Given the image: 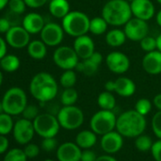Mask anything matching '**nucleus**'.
<instances>
[{"instance_id": "obj_1", "label": "nucleus", "mask_w": 161, "mask_h": 161, "mask_svg": "<svg viewBox=\"0 0 161 161\" xmlns=\"http://www.w3.org/2000/svg\"><path fill=\"white\" fill-rule=\"evenodd\" d=\"M30 92L35 100L41 103H46L57 96L58 85L51 74L39 72L31 80Z\"/></svg>"}, {"instance_id": "obj_2", "label": "nucleus", "mask_w": 161, "mask_h": 161, "mask_svg": "<svg viewBox=\"0 0 161 161\" xmlns=\"http://www.w3.org/2000/svg\"><path fill=\"white\" fill-rule=\"evenodd\" d=\"M145 117L137 111L127 110L117 118L116 129L125 137H136L146 129Z\"/></svg>"}, {"instance_id": "obj_3", "label": "nucleus", "mask_w": 161, "mask_h": 161, "mask_svg": "<svg viewBox=\"0 0 161 161\" xmlns=\"http://www.w3.org/2000/svg\"><path fill=\"white\" fill-rule=\"evenodd\" d=\"M102 16L108 25L124 26L133 16L130 2L126 0H109L103 8Z\"/></svg>"}, {"instance_id": "obj_4", "label": "nucleus", "mask_w": 161, "mask_h": 161, "mask_svg": "<svg viewBox=\"0 0 161 161\" xmlns=\"http://www.w3.org/2000/svg\"><path fill=\"white\" fill-rule=\"evenodd\" d=\"M90 19L82 12H69L62 19V27L65 33L72 37H79L89 31Z\"/></svg>"}, {"instance_id": "obj_5", "label": "nucleus", "mask_w": 161, "mask_h": 161, "mask_svg": "<svg viewBox=\"0 0 161 161\" xmlns=\"http://www.w3.org/2000/svg\"><path fill=\"white\" fill-rule=\"evenodd\" d=\"M2 103L5 113L12 116L20 115L28 105L26 92L20 87H12L5 92Z\"/></svg>"}, {"instance_id": "obj_6", "label": "nucleus", "mask_w": 161, "mask_h": 161, "mask_svg": "<svg viewBox=\"0 0 161 161\" xmlns=\"http://www.w3.org/2000/svg\"><path fill=\"white\" fill-rule=\"evenodd\" d=\"M57 119L62 128L66 130H75L82 126L85 120V115L82 109L75 105L62 107L57 114Z\"/></svg>"}, {"instance_id": "obj_7", "label": "nucleus", "mask_w": 161, "mask_h": 161, "mask_svg": "<svg viewBox=\"0 0 161 161\" xmlns=\"http://www.w3.org/2000/svg\"><path fill=\"white\" fill-rule=\"evenodd\" d=\"M117 117L112 110H100L90 119V128L97 135L103 136L116 128Z\"/></svg>"}, {"instance_id": "obj_8", "label": "nucleus", "mask_w": 161, "mask_h": 161, "mask_svg": "<svg viewBox=\"0 0 161 161\" xmlns=\"http://www.w3.org/2000/svg\"><path fill=\"white\" fill-rule=\"evenodd\" d=\"M32 122L35 133L43 138L56 136L61 127L57 117L50 113L39 114Z\"/></svg>"}, {"instance_id": "obj_9", "label": "nucleus", "mask_w": 161, "mask_h": 161, "mask_svg": "<svg viewBox=\"0 0 161 161\" xmlns=\"http://www.w3.org/2000/svg\"><path fill=\"white\" fill-rule=\"evenodd\" d=\"M79 59L80 58L74 48L67 46L58 47L53 53L54 64L64 70L76 68Z\"/></svg>"}, {"instance_id": "obj_10", "label": "nucleus", "mask_w": 161, "mask_h": 161, "mask_svg": "<svg viewBox=\"0 0 161 161\" xmlns=\"http://www.w3.org/2000/svg\"><path fill=\"white\" fill-rule=\"evenodd\" d=\"M13 134L17 143L22 145H26L30 143L35 134L33 122L24 118L18 119L14 123Z\"/></svg>"}, {"instance_id": "obj_11", "label": "nucleus", "mask_w": 161, "mask_h": 161, "mask_svg": "<svg viewBox=\"0 0 161 161\" xmlns=\"http://www.w3.org/2000/svg\"><path fill=\"white\" fill-rule=\"evenodd\" d=\"M124 32L128 39L134 42H140L144 37L147 36L149 27L147 21L134 17L131 18L124 25Z\"/></svg>"}, {"instance_id": "obj_12", "label": "nucleus", "mask_w": 161, "mask_h": 161, "mask_svg": "<svg viewBox=\"0 0 161 161\" xmlns=\"http://www.w3.org/2000/svg\"><path fill=\"white\" fill-rule=\"evenodd\" d=\"M64 31L57 23H47L40 32L41 40L47 47H57L64 39Z\"/></svg>"}, {"instance_id": "obj_13", "label": "nucleus", "mask_w": 161, "mask_h": 161, "mask_svg": "<svg viewBox=\"0 0 161 161\" xmlns=\"http://www.w3.org/2000/svg\"><path fill=\"white\" fill-rule=\"evenodd\" d=\"M6 42L14 48H24L31 42V34L20 26H13L6 33Z\"/></svg>"}, {"instance_id": "obj_14", "label": "nucleus", "mask_w": 161, "mask_h": 161, "mask_svg": "<svg viewBox=\"0 0 161 161\" xmlns=\"http://www.w3.org/2000/svg\"><path fill=\"white\" fill-rule=\"evenodd\" d=\"M108 69L115 74H123L130 67V60L126 54L120 51L110 52L105 59Z\"/></svg>"}, {"instance_id": "obj_15", "label": "nucleus", "mask_w": 161, "mask_h": 161, "mask_svg": "<svg viewBox=\"0 0 161 161\" xmlns=\"http://www.w3.org/2000/svg\"><path fill=\"white\" fill-rule=\"evenodd\" d=\"M133 16L148 21L154 15V6L151 0H133L130 2Z\"/></svg>"}, {"instance_id": "obj_16", "label": "nucleus", "mask_w": 161, "mask_h": 161, "mask_svg": "<svg viewBox=\"0 0 161 161\" xmlns=\"http://www.w3.org/2000/svg\"><path fill=\"white\" fill-rule=\"evenodd\" d=\"M123 136L118 131H111L103 136L101 139L102 149L108 154L118 153L123 145Z\"/></svg>"}, {"instance_id": "obj_17", "label": "nucleus", "mask_w": 161, "mask_h": 161, "mask_svg": "<svg viewBox=\"0 0 161 161\" xmlns=\"http://www.w3.org/2000/svg\"><path fill=\"white\" fill-rule=\"evenodd\" d=\"M59 161H80L82 150L75 142H64L57 149Z\"/></svg>"}, {"instance_id": "obj_18", "label": "nucleus", "mask_w": 161, "mask_h": 161, "mask_svg": "<svg viewBox=\"0 0 161 161\" xmlns=\"http://www.w3.org/2000/svg\"><path fill=\"white\" fill-rule=\"evenodd\" d=\"M103 60V55L100 52L95 51L89 58L83 59L80 62L79 61L76 69L77 71L86 76H92L98 71L99 66L101 65Z\"/></svg>"}, {"instance_id": "obj_19", "label": "nucleus", "mask_w": 161, "mask_h": 161, "mask_svg": "<svg viewBox=\"0 0 161 161\" xmlns=\"http://www.w3.org/2000/svg\"><path fill=\"white\" fill-rule=\"evenodd\" d=\"M73 48L80 59H87L95 52V44L88 35L85 34L76 37Z\"/></svg>"}, {"instance_id": "obj_20", "label": "nucleus", "mask_w": 161, "mask_h": 161, "mask_svg": "<svg viewBox=\"0 0 161 161\" xmlns=\"http://www.w3.org/2000/svg\"><path fill=\"white\" fill-rule=\"evenodd\" d=\"M142 67L148 74L158 75L161 73V52L157 49L147 52L142 58Z\"/></svg>"}, {"instance_id": "obj_21", "label": "nucleus", "mask_w": 161, "mask_h": 161, "mask_svg": "<svg viewBox=\"0 0 161 161\" xmlns=\"http://www.w3.org/2000/svg\"><path fill=\"white\" fill-rule=\"evenodd\" d=\"M24 29L30 34H37L40 33L45 27L46 23L44 17L37 13H30L28 14L22 21Z\"/></svg>"}, {"instance_id": "obj_22", "label": "nucleus", "mask_w": 161, "mask_h": 161, "mask_svg": "<svg viewBox=\"0 0 161 161\" xmlns=\"http://www.w3.org/2000/svg\"><path fill=\"white\" fill-rule=\"evenodd\" d=\"M136 85L127 77H119L115 80V92L124 98L131 97L136 92Z\"/></svg>"}, {"instance_id": "obj_23", "label": "nucleus", "mask_w": 161, "mask_h": 161, "mask_svg": "<svg viewBox=\"0 0 161 161\" xmlns=\"http://www.w3.org/2000/svg\"><path fill=\"white\" fill-rule=\"evenodd\" d=\"M48 10L52 16L63 19L70 12V5L67 0H50Z\"/></svg>"}, {"instance_id": "obj_24", "label": "nucleus", "mask_w": 161, "mask_h": 161, "mask_svg": "<svg viewBox=\"0 0 161 161\" xmlns=\"http://www.w3.org/2000/svg\"><path fill=\"white\" fill-rule=\"evenodd\" d=\"M75 140L80 149H90L97 143V134L92 130H84L76 136Z\"/></svg>"}, {"instance_id": "obj_25", "label": "nucleus", "mask_w": 161, "mask_h": 161, "mask_svg": "<svg viewBox=\"0 0 161 161\" xmlns=\"http://www.w3.org/2000/svg\"><path fill=\"white\" fill-rule=\"evenodd\" d=\"M29 55L35 60H42L47 55V45L42 40H33L28 45Z\"/></svg>"}, {"instance_id": "obj_26", "label": "nucleus", "mask_w": 161, "mask_h": 161, "mask_svg": "<svg viewBox=\"0 0 161 161\" xmlns=\"http://www.w3.org/2000/svg\"><path fill=\"white\" fill-rule=\"evenodd\" d=\"M126 39L127 37L125 35L124 31H121L119 29L111 30L110 31L107 32L105 36V41L107 45L110 46L111 47H118L122 46L125 43Z\"/></svg>"}, {"instance_id": "obj_27", "label": "nucleus", "mask_w": 161, "mask_h": 161, "mask_svg": "<svg viewBox=\"0 0 161 161\" xmlns=\"http://www.w3.org/2000/svg\"><path fill=\"white\" fill-rule=\"evenodd\" d=\"M0 67L6 72H14L20 67V59L13 54H6L0 60Z\"/></svg>"}, {"instance_id": "obj_28", "label": "nucleus", "mask_w": 161, "mask_h": 161, "mask_svg": "<svg viewBox=\"0 0 161 161\" xmlns=\"http://www.w3.org/2000/svg\"><path fill=\"white\" fill-rule=\"evenodd\" d=\"M98 104L103 110H113L116 106V98L112 92L105 90L99 95Z\"/></svg>"}, {"instance_id": "obj_29", "label": "nucleus", "mask_w": 161, "mask_h": 161, "mask_svg": "<svg viewBox=\"0 0 161 161\" xmlns=\"http://www.w3.org/2000/svg\"><path fill=\"white\" fill-rule=\"evenodd\" d=\"M107 27H108V23L103 16L94 17L90 19L89 31L95 35H102L105 33V31H107Z\"/></svg>"}, {"instance_id": "obj_30", "label": "nucleus", "mask_w": 161, "mask_h": 161, "mask_svg": "<svg viewBox=\"0 0 161 161\" xmlns=\"http://www.w3.org/2000/svg\"><path fill=\"white\" fill-rule=\"evenodd\" d=\"M14 122L13 120L12 115L7 113L0 114V135L7 136L13 132Z\"/></svg>"}, {"instance_id": "obj_31", "label": "nucleus", "mask_w": 161, "mask_h": 161, "mask_svg": "<svg viewBox=\"0 0 161 161\" xmlns=\"http://www.w3.org/2000/svg\"><path fill=\"white\" fill-rule=\"evenodd\" d=\"M77 83V75L73 69L64 70L60 77V85L64 88L73 87Z\"/></svg>"}, {"instance_id": "obj_32", "label": "nucleus", "mask_w": 161, "mask_h": 161, "mask_svg": "<svg viewBox=\"0 0 161 161\" xmlns=\"http://www.w3.org/2000/svg\"><path fill=\"white\" fill-rule=\"evenodd\" d=\"M78 101V92L73 87L64 88L61 95V103L64 106L74 105Z\"/></svg>"}, {"instance_id": "obj_33", "label": "nucleus", "mask_w": 161, "mask_h": 161, "mask_svg": "<svg viewBox=\"0 0 161 161\" xmlns=\"http://www.w3.org/2000/svg\"><path fill=\"white\" fill-rule=\"evenodd\" d=\"M153 143V142L149 136L141 134L136 137L135 146L140 152H148V151H151Z\"/></svg>"}, {"instance_id": "obj_34", "label": "nucleus", "mask_w": 161, "mask_h": 161, "mask_svg": "<svg viewBox=\"0 0 161 161\" xmlns=\"http://www.w3.org/2000/svg\"><path fill=\"white\" fill-rule=\"evenodd\" d=\"M28 157L24 153V150L14 148L7 152L3 161H27Z\"/></svg>"}, {"instance_id": "obj_35", "label": "nucleus", "mask_w": 161, "mask_h": 161, "mask_svg": "<svg viewBox=\"0 0 161 161\" xmlns=\"http://www.w3.org/2000/svg\"><path fill=\"white\" fill-rule=\"evenodd\" d=\"M135 110L142 116H146L152 110V103L148 99H139L135 105Z\"/></svg>"}, {"instance_id": "obj_36", "label": "nucleus", "mask_w": 161, "mask_h": 161, "mask_svg": "<svg viewBox=\"0 0 161 161\" xmlns=\"http://www.w3.org/2000/svg\"><path fill=\"white\" fill-rule=\"evenodd\" d=\"M9 9L14 14H22L26 11V3L24 0H10L9 1Z\"/></svg>"}, {"instance_id": "obj_37", "label": "nucleus", "mask_w": 161, "mask_h": 161, "mask_svg": "<svg viewBox=\"0 0 161 161\" xmlns=\"http://www.w3.org/2000/svg\"><path fill=\"white\" fill-rule=\"evenodd\" d=\"M139 43L141 49L145 52H151L156 49V38L147 35Z\"/></svg>"}, {"instance_id": "obj_38", "label": "nucleus", "mask_w": 161, "mask_h": 161, "mask_svg": "<svg viewBox=\"0 0 161 161\" xmlns=\"http://www.w3.org/2000/svg\"><path fill=\"white\" fill-rule=\"evenodd\" d=\"M152 128L153 134L161 139V111L158 110L153 117L152 119Z\"/></svg>"}, {"instance_id": "obj_39", "label": "nucleus", "mask_w": 161, "mask_h": 161, "mask_svg": "<svg viewBox=\"0 0 161 161\" xmlns=\"http://www.w3.org/2000/svg\"><path fill=\"white\" fill-rule=\"evenodd\" d=\"M22 115H23L24 119H27L29 120L33 121L34 119L39 115V109H38V107L36 105L30 104V105L26 106V108L22 112Z\"/></svg>"}, {"instance_id": "obj_40", "label": "nucleus", "mask_w": 161, "mask_h": 161, "mask_svg": "<svg viewBox=\"0 0 161 161\" xmlns=\"http://www.w3.org/2000/svg\"><path fill=\"white\" fill-rule=\"evenodd\" d=\"M57 139L54 137H45L41 143V147L46 152H52L57 148Z\"/></svg>"}, {"instance_id": "obj_41", "label": "nucleus", "mask_w": 161, "mask_h": 161, "mask_svg": "<svg viewBox=\"0 0 161 161\" xmlns=\"http://www.w3.org/2000/svg\"><path fill=\"white\" fill-rule=\"evenodd\" d=\"M23 150H24V153H25V154L27 155L28 158H34L40 153L39 146L34 144V143H28V144H26V146H25V148Z\"/></svg>"}, {"instance_id": "obj_42", "label": "nucleus", "mask_w": 161, "mask_h": 161, "mask_svg": "<svg viewBox=\"0 0 161 161\" xmlns=\"http://www.w3.org/2000/svg\"><path fill=\"white\" fill-rule=\"evenodd\" d=\"M151 153L155 161H161V139H158L153 143Z\"/></svg>"}, {"instance_id": "obj_43", "label": "nucleus", "mask_w": 161, "mask_h": 161, "mask_svg": "<svg viewBox=\"0 0 161 161\" xmlns=\"http://www.w3.org/2000/svg\"><path fill=\"white\" fill-rule=\"evenodd\" d=\"M98 158L96 153L89 149H85L82 151V154H80V161H96Z\"/></svg>"}, {"instance_id": "obj_44", "label": "nucleus", "mask_w": 161, "mask_h": 161, "mask_svg": "<svg viewBox=\"0 0 161 161\" xmlns=\"http://www.w3.org/2000/svg\"><path fill=\"white\" fill-rule=\"evenodd\" d=\"M12 27V22L8 18L0 17V33L6 34Z\"/></svg>"}, {"instance_id": "obj_45", "label": "nucleus", "mask_w": 161, "mask_h": 161, "mask_svg": "<svg viewBox=\"0 0 161 161\" xmlns=\"http://www.w3.org/2000/svg\"><path fill=\"white\" fill-rule=\"evenodd\" d=\"M24 1L28 7L36 9V8L43 7L45 4H47L48 0H24Z\"/></svg>"}, {"instance_id": "obj_46", "label": "nucleus", "mask_w": 161, "mask_h": 161, "mask_svg": "<svg viewBox=\"0 0 161 161\" xmlns=\"http://www.w3.org/2000/svg\"><path fill=\"white\" fill-rule=\"evenodd\" d=\"M8 148H9V139L6 137V136L0 135V154L7 152Z\"/></svg>"}, {"instance_id": "obj_47", "label": "nucleus", "mask_w": 161, "mask_h": 161, "mask_svg": "<svg viewBox=\"0 0 161 161\" xmlns=\"http://www.w3.org/2000/svg\"><path fill=\"white\" fill-rule=\"evenodd\" d=\"M7 42L2 37H0V60L7 54Z\"/></svg>"}, {"instance_id": "obj_48", "label": "nucleus", "mask_w": 161, "mask_h": 161, "mask_svg": "<svg viewBox=\"0 0 161 161\" xmlns=\"http://www.w3.org/2000/svg\"><path fill=\"white\" fill-rule=\"evenodd\" d=\"M153 105L155 106V108L157 110L161 111V93L154 96V98L153 100Z\"/></svg>"}, {"instance_id": "obj_49", "label": "nucleus", "mask_w": 161, "mask_h": 161, "mask_svg": "<svg viewBox=\"0 0 161 161\" xmlns=\"http://www.w3.org/2000/svg\"><path fill=\"white\" fill-rule=\"evenodd\" d=\"M96 161H118L115 157L111 156L110 154H103V155H101V156H98L97 160Z\"/></svg>"}, {"instance_id": "obj_50", "label": "nucleus", "mask_w": 161, "mask_h": 161, "mask_svg": "<svg viewBox=\"0 0 161 161\" xmlns=\"http://www.w3.org/2000/svg\"><path fill=\"white\" fill-rule=\"evenodd\" d=\"M104 88L106 91L114 92L115 91V80H108L104 85Z\"/></svg>"}, {"instance_id": "obj_51", "label": "nucleus", "mask_w": 161, "mask_h": 161, "mask_svg": "<svg viewBox=\"0 0 161 161\" xmlns=\"http://www.w3.org/2000/svg\"><path fill=\"white\" fill-rule=\"evenodd\" d=\"M156 49L161 52V33L156 37Z\"/></svg>"}, {"instance_id": "obj_52", "label": "nucleus", "mask_w": 161, "mask_h": 161, "mask_svg": "<svg viewBox=\"0 0 161 161\" xmlns=\"http://www.w3.org/2000/svg\"><path fill=\"white\" fill-rule=\"evenodd\" d=\"M10 0H0V11H2L3 9H5L6 6H8Z\"/></svg>"}, {"instance_id": "obj_53", "label": "nucleus", "mask_w": 161, "mask_h": 161, "mask_svg": "<svg viewBox=\"0 0 161 161\" xmlns=\"http://www.w3.org/2000/svg\"><path fill=\"white\" fill-rule=\"evenodd\" d=\"M155 20H156V23L159 27H161V10L157 13L156 16H155Z\"/></svg>"}, {"instance_id": "obj_54", "label": "nucleus", "mask_w": 161, "mask_h": 161, "mask_svg": "<svg viewBox=\"0 0 161 161\" xmlns=\"http://www.w3.org/2000/svg\"><path fill=\"white\" fill-rule=\"evenodd\" d=\"M4 113V107H3V103H2V101L0 102V114Z\"/></svg>"}, {"instance_id": "obj_55", "label": "nucleus", "mask_w": 161, "mask_h": 161, "mask_svg": "<svg viewBox=\"0 0 161 161\" xmlns=\"http://www.w3.org/2000/svg\"><path fill=\"white\" fill-rule=\"evenodd\" d=\"M2 83H3V74H2V71L0 70V86H1Z\"/></svg>"}, {"instance_id": "obj_56", "label": "nucleus", "mask_w": 161, "mask_h": 161, "mask_svg": "<svg viewBox=\"0 0 161 161\" xmlns=\"http://www.w3.org/2000/svg\"><path fill=\"white\" fill-rule=\"evenodd\" d=\"M44 161H54V160H52V159H46V160H44Z\"/></svg>"}, {"instance_id": "obj_57", "label": "nucleus", "mask_w": 161, "mask_h": 161, "mask_svg": "<svg viewBox=\"0 0 161 161\" xmlns=\"http://www.w3.org/2000/svg\"><path fill=\"white\" fill-rule=\"evenodd\" d=\"M157 1V3H159V4H161V0H156Z\"/></svg>"}, {"instance_id": "obj_58", "label": "nucleus", "mask_w": 161, "mask_h": 161, "mask_svg": "<svg viewBox=\"0 0 161 161\" xmlns=\"http://www.w3.org/2000/svg\"><path fill=\"white\" fill-rule=\"evenodd\" d=\"M126 1H128V2H131V1H133V0H126Z\"/></svg>"}, {"instance_id": "obj_59", "label": "nucleus", "mask_w": 161, "mask_h": 161, "mask_svg": "<svg viewBox=\"0 0 161 161\" xmlns=\"http://www.w3.org/2000/svg\"><path fill=\"white\" fill-rule=\"evenodd\" d=\"M48 1H50V0H48Z\"/></svg>"}]
</instances>
